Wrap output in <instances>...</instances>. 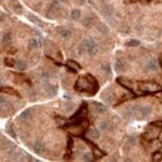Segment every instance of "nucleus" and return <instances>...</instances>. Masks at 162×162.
<instances>
[{
    "label": "nucleus",
    "instance_id": "32",
    "mask_svg": "<svg viewBox=\"0 0 162 162\" xmlns=\"http://www.w3.org/2000/svg\"><path fill=\"white\" fill-rule=\"evenodd\" d=\"M92 155H91L90 152H85V153H82V161H92Z\"/></svg>",
    "mask_w": 162,
    "mask_h": 162
},
{
    "label": "nucleus",
    "instance_id": "1",
    "mask_svg": "<svg viewBox=\"0 0 162 162\" xmlns=\"http://www.w3.org/2000/svg\"><path fill=\"white\" fill-rule=\"evenodd\" d=\"M75 89L77 91H80V92H87L90 95H94L98 89V85L92 77L87 75V76H81L77 79L75 84Z\"/></svg>",
    "mask_w": 162,
    "mask_h": 162
},
{
    "label": "nucleus",
    "instance_id": "26",
    "mask_svg": "<svg viewBox=\"0 0 162 162\" xmlns=\"http://www.w3.org/2000/svg\"><path fill=\"white\" fill-rule=\"evenodd\" d=\"M0 91L1 92H6V94H10V95H16V96H19L18 95V92L15 90H14L13 87H9V86H4V87H1V85H0Z\"/></svg>",
    "mask_w": 162,
    "mask_h": 162
},
{
    "label": "nucleus",
    "instance_id": "37",
    "mask_svg": "<svg viewBox=\"0 0 162 162\" xmlns=\"http://www.w3.org/2000/svg\"><path fill=\"white\" fill-rule=\"evenodd\" d=\"M6 132H8L11 137H15V131H14V130L11 129V126H10V125H8V129H6Z\"/></svg>",
    "mask_w": 162,
    "mask_h": 162
},
{
    "label": "nucleus",
    "instance_id": "12",
    "mask_svg": "<svg viewBox=\"0 0 162 162\" xmlns=\"http://www.w3.org/2000/svg\"><path fill=\"white\" fill-rule=\"evenodd\" d=\"M145 67H146V70L147 71H157V69H158V62L156 61V60H153V59H151V60H149L145 64Z\"/></svg>",
    "mask_w": 162,
    "mask_h": 162
},
{
    "label": "nucleus",
    "instance_id": "13",
    "mask_svg": "<svg viewBox=\"0 0 162 162\" xmlns=\"http://www.w3.org/2000/svg\"><path fill=\"white\" fill-rule=\"evenodd\" d=\"M94 111L96 112L97 115H104L105 112L107 111V107L105 106L104 104H100V102H94Z\"/></svg>",
    "mask_w": 162,
    "mask_h": 162
},
{
    "label": "nucleus",
    "instance_id": "9",
    "mask_svg": "<svg viewBox=\"0 0 162 162\" xmlns=\"http://www.w3.org/2000/svg\"><path fill=\"white\" fill-rule=\"evenodd\" d=\"M44 89H45V92H46V95L49 97H54L56 94H58V87H56L55 85H53V84H47L46 82Z\"/></svg>",
    "mask_w": 162,
    "mask_h": 162
},
{
    "label": "nucleus",
    "instance_id": "38",
    "mask_svg": "<svg viewBox=\"0 0 162 162\" xmlns=\"http://www.w3.org/2000/svg\"><path fill=\"white\" fill-rule=\"evenodd\" d=\"M102 71H105V72L110 74V72H111V70H110V65H109V64H106V65H102Z\"/></svg>",
    "mask_w": 162,
    "mask_h": 162
},
{
    "label": "nucleus",
    "instance_id": "3",
    "mask_svg": "<svg viewBox=\"0 0 162 162\" xmlns=\"http://www.w3.org/2000/svg\"><path fill=\"white\" fill-rule=\"evenodd\" d=\"M162 131V122L161 121H155V122H151L149 126H147V129L145 131V138L146 140H156L160 133Z\"/></svg>",
    "mask_w": 162,
    "mask_h": 162
},
{
    "label": "nucleus",
    "instance_id": "25",
    "mask_svg": "<svg viewBox=\"0 0 162 162\" xmlns=\"http://www.w3.org/2000/svg\"><path fill=\"white\" fill-rule=\"evenodd\" d=\"M96 29L100 31L101 34H107V33H109V27H107V25L104 24V23H97Z\"/></svg>",
    "mask_w": 162,
    "mask_h": 162
},
{
    "label": "nucleus",
    "instance_id": "2",
    "mask_svg": "<svg viewBox=\"0 0 162 162\" xmlns=\"http://www.w3.org/2000/svg\"><path fill=\"white\" fill-rule=\"evenodd\" d=\"M152 114V107L150 105H137V106H132L129 107L125 111V116L127 118H138V120H144L147 118Z\"/></svg>",
    "mask_w": 162,
    "mask_h": 162
},
{
    "label": "nucleus",
    "instance_id": "7",
    "mask_svg": "<svg viewBox=\"0 0 162 162\" xmlns=\"http://www.w3.org/2000/svg\"><path fill=\"white\" fill-rule=\"evenodd\" d=\"M56 34L62 39H69L71 36V30L66 26H58L56 27Z\"/></svg>",
    "mask_w": 162,
    "mask_h": 162
},
{
    "label": "nucleus",
    "instance_id": "6",
    "mask_svg": "<svg viewBox=\"0 0 162 162\" xmlns=\"http://www.w3.org/2000/svg\"><path fill=\"white\" fill-rule=\"evenodd\" d=\"M60 10H61L60 3L58 1V0H54V1L50 4V8H49V10L46 13V16L49 19H55L60 14Z\"/></svg>",
    "mask_w": 162,
    "mask_h": 162
},
{
    "label": "nucleus",
    "instance_id": "30",
    "mask_svg": "<svg viewBox=\"0 0 162 162\" xmlns=\"http://www.w3.org/2000/svg\"><path fill=\"white\" fill-rule=\"evenodd\" d=\"M92 24H94V18L92 16H86L85 19L82 20V25L86 26V27H90Z\"/></svg>",
    "mask_w": 162,
    "mask_h": 162
},
{
    "label": "nucleus",
    "instance_id": "40",
    "mask_svg": "<svg viewBox=\"0 0 162 162\" xmlns=\"http://www.w3.org/2000/svg\"><path fill=\"white\" fill-rule=\"evenodd\" d=\"M75 1H77V3H79V4H84V3H85V1H84V0H75Z\"/></svg>",
    "mask_w": 162,
    "mask_h": 162
},
{
    "label": "nucleus",
    "instance_id": "44",
    "mask_svg": "<svg viewBox=\"0 0 162 162\" xmlns=\"http://www.w3.org/2000/svg\"><path fill=\"white\" fill-rule=\"evenodd\" d=\"M1 84H3V80H1V77H0V85H1Z\"/></svg>",
    "mask_w": 162,
    "mask_h": 162
},
{
    "label": "nucleus",
    "instance_id": "35",
    "mask_svg": "<svg viewBox=\"0 0 162 162\" xmlns=\"http://www.w3.org/2000/svg\"><path fill=\"white\" fill-rule=\"evenodd\" d=\"M92 150H94V153H95V156H96V157H101L102 155H104V153H102V152H101L100 150L97 149L96 146H92Z\"/></svg>",
    "mask_w": 162,
    "mask_h": 162
},
{
    "label": "nucleus",
    "instance_id": "11",
    "mask_svg": "<svg viewBox=\"0 0 162 162\" xmlns=\"http://www.w3.org/2000/svg\"><path fill=\"white\" fill-rule=\"evenodd\" d=\"M33 150H34V152H35V153H38V155H43V152H44V150H45L44 144L41 142L40 140H36V141L34 142V145H33Z\"/></svg>",
    "mask_w": 162,
    "mask_h": 162
},
{
    "label": "nucleus",
    "instance_id": "8",
    "mask_svg": "<svg viewBox=\"0 0 162 162\" xmlns=\"http://www.w3.org/2000/svg\"><path fill=\"white\" fill-rule=\"evenodd\" d=\"M114 13H115V9H114V6L112 5H104L102 6V9H101V14L104 15V18H106V19H110L112 15H114Z\"/></svg>",
    "mask_w": 162,
    "mask_h": 162
},
{
    "label": "nucleus",
    "instance_id": "27",
    "mask_svg": "<svg viewBox=\"0 0 162 162\" xmlns=\"http://www.w3.org/2000/svg\"><path fill=\"white\" fill-rule=\"evenodd\" d=\"M27 16H29V20H30V21H33L34 24H36L38 26H44V23L41 21V20H40L38 16L33 15V14H29V15H27Z\"/></svg>",
    "mask_w": 162,
    "mask_h": 162
},
{
    "label": "nucleus",
    "instance_id": "5",
    "mask_svg": "<svg viewBox=\"0 0 162 162\" xmlns=\"http://www.w3.org/2000/svg\"><path fill=\"white\" fill-rule=\"evenodd\" d=\"M140 89L145 91V92H158L162 90L161 85L152 81H147V82H140Z\"/></svg>",
    "mask_w": 162,
    "mask_h": 162
},
{
    "label": "nucleus",
    "instance_id": "16",
    "mask_svg": "<svg viewBox=\"0 0 162 162\" xmlns=\"http://www.w3.org/2000/svg\"><path fill=\"white\" fill-rule=\"evenodd\" d=\"M27 46H29L30 50H38L40 47V41L36 39V38H33L29 40V43H27Z\"/></svg>",
    "mask_w": 162,
    "mask_h": 162
},
{
    "label": "nucleus",
    "instance_id": "36",
    "mask_svg": "<svg viewBox=\"0 0 162 162\" xmlns=\"http://www.w3.org/2000/svg\"><path fill=\"white\" fill-rule=\"evenodd\" d=\"M152 160H153V161H161V160H162V153H161V152H155Z\"/></svg>",
    "mask_w": 162,
    "mask_h": 162
},
{
    "label": "nucleus",
    "instance_id": "22",
    "mask_svg": "<svg viewBox=\"0 0 162 162\" xmlns=\"http://www.w3.org/2000/svg\"><path fill=\"white\" fill-rule=\"evenodd\" d=\"M27 67V64L24 61V60H16L15 62V69L19 70V71H25Z\"/></svg>",
    "mask_w": 162,
    "mask_h": 162
},
{
    "label": "nucleus",
    "instance_id": "15",
    "mask_svg": "<svg viewBox=\"0 0 162 162\" xmlns=\"http://www.w3.org/2000/svg\"><path fill=\"white\" fill-rule=\"evenodd\" d=\"M117 82L120 85H122L124 87H127L129 90H132V82L129 79H126V77H117Z\"/></svg>",
    "mask_w": 162,
    "mask_h": 162
},
{
    "label": "nucleus",
    "instance_id": "41",
    "mask_svg": "<svg viewBox=\"0 0 162 162\" xmlns=\"http://www.w3.org/2000/svg\"><path fill=\"white\" fill-rule=\"evenodd\" d=\"M59 1H61V3H67L69 0H59Z\"/></svg>",
    "mask_w": 162,
    "mask_h": 162
},
{
    "label": "nucleus",
    "instance_id": "24",
    "mask_svg": "<svg viewBox=\"0 0 162 162\" xmlns=\"http://www.w3.org/2000/svg\"><path fill=\"white\" fill-rule=\"evenodd\" d=\"M98 127H100L101 131H110V130H111V124H110V121H106V120H104V121L100 122Z\"/></svg>",
    "mask_w": 162,
    "mask_h": 162
},
{
    "label": "nucleus",
    "instance_id": "33",
    "mask_svg": "<svg viewBox=\"0 0 162 162\" xmlns=\"http://www.w3.org/2000/svg\"><path fill=\"white\" fill-rule=\"evenodd\" d=\"M49 80H50V74H49V72H43V74H41V81H43L44 84H46Z\"/></svg>",
    "mask_w": 162,
    "mask_h": 162
},
{
    "label": "nucleus",
    "instance_id": "28",
    "mask_svg": "<svg viewBox=\"0 0 162 162\" xmlns=\"http://www.w3.org/2000/svg\"><path fill=\"white\" fill-rule=\"evenodd\" d=\"M31 114H33V110L31 109H26L25 111H23V114L20 115V118L24 120V121H26V120H29L31 117Z\"/></svg>",
    "mask_w": 162,
    "mask_h": 162
},
{
    "label": "nucleus",
    "instance_id": "23",
    "mask_svg": "<svg viewBox=\"0 0 162 162\" xmlns=\"http://www.w3.org/2000/svg\"><path fill=\"white\" fill-rule=\"evenodd\" d=\"M70 16H71L74 21H77V20H80V18H81V11L79 9H72L71 13H70Z\"/></svg>",
    "mask_w": 162,
    "mask_h": 162
},
{
    "label": "nucleus",
    "instance_id": "4",
    "mask_svg": "<svg viewBox=\"0 0 162 162\" xmlns=\"http://www.w3.org/2000/svg\"><path fill=\"white\" fill-rule=\"evenodd\" d=\"M81 46L84 47V50H85L90 56H95L97 53H98V45L97 43L92 39V38H84V40L81 41Z\"/></svg>",
    "mask_w": 162,
    "mask_h": 162
},
{
    "label": "nucleus",
    "instance_id": "39",
    "mask_svg": "<svg viewBox=\"0 0 162 162\" xmlns=\"http://www.w3.org/2000/svg\"><path fill=\"white\" fill-rule=\"evenodd\" d=\"M5 19H6L5 14H0V21H3V20H5Z\"/></svg>",
    "mask_w": 162,
    "mask_h": 162
},
{
    "label": "nucleus",
    "instance_id": "14",
    "mask_svg": "<svg viewBox=\"0 0 162 162\" xmlns=\"http://www.w3.org/2000/svg\"><path fill=\"white\" fill-rule=\"evenodd\" d=\"M101 97H102V100L106 102V104H112V101H114V94H112L110 90H105V91H102Z\"/></svg>",
    "mask_w": 162,
    "mask_h": 162
},
{
    "label": "nucleus",
    "instance_id": "10",
    "mask_svg": "<svg viewBox=\"0 0 162 162\" xmlns=\"http://www.w3.org/2000/svg\"><path fill=\"white\" fill-rule=\"evenodd\" d=\"M10 4H11V9L14 10V13H15V14L21 15V14L24 13L23 6H21V4L18 1V0H10Z\"/></svg>",
    "mask_w": 162,
    "mask_h": 162
},
{
    "label": "nucleus",
    "instance_id": "21",
    "mask_svg": "<svg viewBox=\"0 0 162 162\" xmlns=\"http://www.w3.org/2000/svg\"><path fill=\"white\" fill-rule=\"evenodd\" d=\"M11 41H13V35H11V33H5V34L3 35V39H1L3 45H10Z\"/></svg>",
    "mask_w": 162,
    "mask_h": 162
},
{
    "label": "nucleus",
    "instance_id": "17",
    "mask_svg": "<svg viewBox=\"0 0 162 162\" xmlns=\"http://www.w3.org/2000/svg\"><path fill=\"white\" fill-rule=\"evenodd\" d=\"M114 67H115V71L116 72H122L125 70V64L121 59H116L115 60V64H114Z\"/></svg>",
    "mask_w": 162,
    "mask_h": 162
},
{
    "label": "nucleus",
    "instance_id": "42",
    "mask_svg": "<svg viewBox=\"0 0 162 162\" xmlns=\"http://www.w3.org/2000/svg\"><path fill=\"white\" fill-rule=\"evenodd\" d=\"M100 1H102V3H107L109 0H100Z\"/></svg>",
    "mask_w": 162,
    "mask_h": 162
},
{
    "label": "nucleus",
    "instance_id": "19",
    "mask_svg": "<svg viewBox=\"0 0 162 162\" xmlns=\"http://www.w3.org/2000/svg\"><path fill=\"white\" fill-rule=\"evenodd\" d=\"M4 150L6 151V153L11 155L14 151L16 150V146L14 145L13 142H9V141H5V145H4Z\"/></svg>",
    "mask_w": 162,
    "mask_h": 162
},
{
    "label": "nucleus",
    "instance_id": "18",
    "mask_svg": "<svg viewBox=\"0 0 162 162\" xmlns=\"http://www.w3.org/2000/svg\"><path fill=\"white\" fill-rule=\"evenodd\" d=\"M87 137L91 138V140H97L98 137H100V131H98L97 129H95V127L90 129L87 131Z\"/></svg>",
    "mask_w": 162,
    "mask_h": 162
},
{
    "label": "nucleus",
    "instance_id": "29",
    "mask_svg": "<svg viewBox=\"0 0 162 162\" xmlns=\"http://www.w3.org/2000/svg\"><path fill=\"white\" fill-rule=\"evenodd\" d=\"M66 65H67L70 69H72L74 71H77V70H80V69H81V67H80V65L77 64V62L72 61V60H69V61L66 62Z\"/></svg>",
    "mask_w": 162,
    "mask_h": 162
},
{
    "label": "nucleus",
    "instance_id": "20",
    "mask_svg": "<svg viewBox=\"0 0 162 162\" xmlns=\"http://www.w3.org/2000/svg\"><path fill=\"white\" fill-rule=\"evenodd\" d=\"M11 104L8 100V97H4V96H0V110H4L6 107H10Z\"/></svg>",
    "mask_w": 162,
    "mask_h": 162
},
{
    "label": "nucleus",
    "instance_id": "45",
    "mask_svg": "<svg viewBox=\"0 0 162 162\" xmlns=\"http://www.w3.org/2000/svg\"><path fill=\"white\" fill-rule=\"evenodd\" d=\"M131 1H136V0H131Z\"/></svg>",
    "mask_w": 162,
    "mask_h": 162
},
{
    "label": "nucleus",
    "instance_id": "31",
    "mask_svg": "<svg viewBox=\"0 0 162 162\" xmlns=\"http://www.w3.org/2000/svg\"><path fill=\"white\" fill-rule=\"evenodd\" d=\"M4 62H5L6 66H9V67H15V62H16V60H14L13 58H6V59L4 60Z\"/></svg>",
    "mask_w": 162,
    "mask_h": 162
},
{
    "label": "nucleus",
    "instance_id": "34",
    "mask_svg": "<svg viewBox=\"0 0 162 162\" xmlns=\"http://www.w3.org/2000/svg\"><path fill=\"white\" fill-rule=\"evenodd\" d=\"M138 45H140V41H137V40H130L129 43H126V46H129V47L138 46Z\"/></svg>",
    "mask_w": 162,
    "mask_h": 162
},
{
    "label": "nucleus",
    "instance_id": "43",
    "mask_svg": "<svg viewBox=\"0 0 162 162\" xmlns=\"http://www.w3.org/2000/svg\"><path fill=\"white\" fill-rule=\"evenodd\" d=\"M160 65H161V67H162V59L160 60Z\"/></svg>",
    "mask_w": 162,
    "mask_h": 162
}]
</instances>
